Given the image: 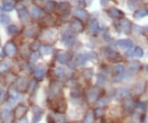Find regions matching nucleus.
I'll return each mask as SVG.
<instances>
[{"mask_svg":"<svg viewBox=\"0 0 148 123\" xmlns=\"http://www.w3.org/2000/svg\"><path fill=\"white\" fill-rule=\"evenodd\" d=\"M50 108L55 113H64L67 109V103L65 102L63 97H57L54 98H51Z\"/></svg>","mask_w":148,"mask_h":123,"instance_id":"1","label":"nucleus"},{"mask_svg":"<svg viewBox=\"0 0 148 123\" xmlns=\"http://www.w3.org/2000/svg\"><path fill=\"white\" fill-rule=\"evenodd\" d=\"M101 95V88L99 87H91L86 92V99L89 103H95Z\"/></svg>","mask_w":148,"mask_h":123,"instance_id":"2","label":"nucleus"},{"mask_svg":"<svg viewBox=\"0 0 148 123\" xmlns=\"http://www.w3.org/2000/svg\"><path fill=\"white\" fill-rule=\"evenodd\" d=\"M62 92V86L58 82H52L49 87V97L50 99L57 97Z\"/></svg>","mask_w":148,"mask_h":123,"instance_id":"3","label":"nucleus"},{"mask_svg":"<svg viewBox=\"0 0 148 123\" xmlns=\"http://www.w3.org/2000/svg\"><path fill=\"white\" fill-rule=\"evenodd\" d=\"M70 27L72 28V30L75 32H82L84 29L82 21L77 18L72 19V21H70Z\"/></svg>","mask_w":148,"mask_h":123,"instance_id":"4","label":"nucleus"},{"mask_svg":"<svg viewBox=\"0 0 148 123\" xmlns=\"http://www.w3.org/2000/svg\"><path fill=\"white\" fill-rule=\"evenodd\" d=\"M1 119L3 123H12V113L8 108H4L1 113Z\"/></svg>","mask_w":148,"mask_h":123,"instance_id":"5","label":"nucleus"},{"mask_svg":"<svg viewBox=\"0 0 148 123\" xmlns=\"http://www.w3.org/2000/svg\"><path fill=\"white\" fill-rule=\"evenodd\" d=\"M32 114H33L32 123H38L42 117L43 110L38 106H34L32 107Z\"/></svg>","mask_w":148,"mask_h":123,"instance_id":"6","label":"nucleus"},{"mask_svg":"<svg viewBox=\"0 0 148 123\" xmlns=\"http://www.w3.org/2000/svg\"><path fill=\"white\" fill-rule=\"evenodd\" d=\"M57 8L58 11V14L61 16H68L70 12V7L68 3H60L58 6Z\"/></svg>","mask_w":148,"mask_h":123,"instance_id":"7","label":"nucleus"},{"mask_svg":"<svg viewBox=\"0 0 148 123\" xmlns=\"http://www.w3.org/2000/svg\"><path fill=\"white\" fill-rule=\"evenodd\" d=\"M27 112V107L23 106V105H19L18 107H16L15 109V112H14V117L16 119L19 120L21 118L24 117L26 113Z\"/></svg>","mask_w":148,"mask_h":123,"instance_id":"8","label":"nucleus"},{"mask_svg":"<svg viewBox=\"0 0 148 123\" xmlns=\"http://www.w3.org/2000/svg\"><path fill=\"white\" fill-rule=\"evenodd\" d=\"M20 98V94L18 91H16V89H11L9 93V97H8V103L10 105L15 104Z\"/></svg>","mask_w":148,"mask_h":123,"instance_id":"9","label":"nucleus"},{"mask_svg":"<svg viewBox=\"0 0 148 123\" xmlns=\"http://www.w3.org/2000/svg\"><path fill=\"white\" fill-rule=\"evenodd\" d=\"M45 75V69L43 67L42 65L37 66L35 71H34V76L37 80H42Z\"/></svg>","mask_w":148,"mask_h":123,"instance_id":"10","label":"nucleus"},{"mask_svg":"<svg viewBox=\"0 0 148 123\" xmlns=\"http://www.w3.org/2000/svg\"><path fill=\"white\" fill-rule=\"evenodd\" d=\"M130 90L127 88H121L119 89H118L115 93V98L117 100H121L123 98L126 97L129 94Z\"/></svg>","mask_w":148,"mask_h":123,"instance_id":"11","label":"nucleus"},{"mask_svg":"<svg viewBox=\"0 0 148 123\" xmlns=\"http://www.w3.org/2000/svg\"><path fill=\"white\" fill-rule=\"evenodd\" d=\"M57 59L60 64H66L67 62H69L71 59V55L69 52H63V53H59L57 55Z\"/></svg>","mask_w":148,"mask_h":123,"instance_id":"12","label":"nucleus"},{"mask_svg":"<svg viewBox=\"0 0 148 123\" xmlns=\"http://www.w3.org/2000/svg\"><path fill=\"white\" fill-rule=\"evenodd\" d=\"M120 23H121V27L123 32L125 34H130L131 28H132V23L127 19H122Z\"/></svg>","mask_w":148,"mask_h":123,"instance_id":"13","label":"nucleus"},{"mask_svg":"<svg viewBox=\"0 0 148 123\" xmlns=\"http://www.w3.org/2000/svg\"><path fill=\"white\" fill-rule=\"evenodd\" d=\"M4 51L6 54L9 56H12L15 52H16V47L14 46V44L12 42H8L5 46V48H4Z\"/></svg>","mask_w":148,"mask_h":123,"instance_id":"14","label":"nucleus"},{"mask_svg":"<svg viewBox=\"0 0 148 123\" xmlns=\"http://www.w3.org/2000/svg\"><path fill=\"white\" fill-rule=\"evenodd\" d=\"M83 123H95V113L89 110L85 116Z\"/></svg>","mask_w":148,"mask_h":123,"instance_id":"15","label":"nucleus"},{"mask_svg":"<svg viewBox=\"0 0 148 123\" xmlns=\"http://www.w3.org/2000/svg\"><path fill=\"white\" fill-rule=\"evenodd\" d=\"M100 31V27L97 20H91L90 22V32L92 34H97Z\"/></svg>","mask_w":148,"mask_h":123,"instance_id":"16","label":"nucleus"},{"mask_svg":"<svg viewBox=\"0 0 148 123\" xmlns=\"http://www.w3.org/2000/svg\"><path fill=\"white\" fill-rule=\"evenodd\" d=\"M117 45L122 48H131L133 46V42L130 40H119L117 41Z\"/></svg>","mask_w":148,"mask_h":123,"instance_id":"17","label":"nucleus"},{"mask_svg":"<svg viewBox=\"0 0 148 123\" xmlns=\"http://www.w3.org/2000/svg\"><path fill=\"white\" fill-rule=\"evenodd\" d=\"M134 102L132 101L131 98H127V99H125V101H124V110H125V112H127V113H129L130 112H132V109H133V107H134Z\"/></svg>","mask_w":148,"mask_h":123,"instance_id":"18","label":"nucleus"},{"mask_svg":"<svg viewBox=\"0 0 148 123\" xmlns=\"http://www.w3.org/2000/svg\"><path fill=\"white\" fill-rule=\"evenodd\" d=\"M109 14L113 17H115V18H121L123 17V13L121 11L115 8H112L109 9Z\"/></svg>","mask_w":148,"mask_h":123,"instance_id":"19","label":"nucleus"},{"mask_svg":"<svg viewBox=\"0 0 148 123\" xmlns=\"http://www.w3.org/2000/svg\"><path fill=\"white\" fill-rule=\"evenodd\" d=\"M27 87V81L25 78H21V79H18V81H17V88H18V91H24Z\"/></svg>","mask_w":148,"mask_h":123,"instance_id":"20","label":"nucleus"},{"mask_svg":"<svg viewBox=\"0 0 148 123\" xmlns=\"http://www.w3.org/2000/svg\"><path fill=\"white\" fill-rule=\"evenodd\" d=\"M18 17L19 18L21 19V21H26L28 19L29 17V14L27 12V10L25 9V8H19V10H18Z\"/></svg>","mask_w":148,"mask_h":123,"instance_id":"21","label":"nucleus"},{"mask_svg":"<svg viewBox=\"0 0 148 123\" xmlns=\"http://www.w3.org/2000/svg\"><path fill=\"white\" fill-rule=\"evenodd\" d=\"M75 15L79 17L81 19H86L88 17V13L84 10V9H82V8H77L75 10Z\"/></svg>","mask_w":148,"mask_h":123,"instance_id":"22","label":"nucleus"},{"mask_svg":"<svg viewBox=\"0 0 148 123\" xmlns=\"http://www.w3.org/2000/svg\"><path fill=\"white\" fill-rule=\"evenodd\" d=\"M57 7V4L55 2L53 1H51V0H49V1H46L45 2V10L50 12H53L54 10V8Z\"/></svg>","mask_w":148,"mask_h":123,"instance_id":"23","label":"nucleus"},{"mask_svg":"<svg viewBox=\"0 0 148 123\" xmlns=\"http://www.w3.org/2000/svg\"><path fill=\"white\" fill-rule=\"evenodd\" d=\"M147 15L148 11L147 9H139V10L136 11V12L133 16L135 18H142V17H144Z\"/></svg>","mask_w":148,"mask_h":123,"instance_id":"24","label":"nucleus"},{"mask_svg":"<svg viewBox=\"0 0 148 123\" xmlns=\"http://www.w3.org/2000/svg\"><path fill=\"white\" fill-rule=\"evenodd\" d=\"M106 57L109 59H112V60H114V59H117L119 57V55L118 54V52H115V51H109L106 53Z\"/></svg>","mask_w":148,"mask_h":123,"instance_id":"25","label":"nucleus"},{"mask_svg":"<svg viewBox=\"0 0 148 123\" xmlns=\"http://www.w3.org/2000/svg\"><path fill=\"white\" fill-rule=\"evenodd\" d=\"M140 4V0H128L127 6L130 8H136Z\"/></svg>","mask_w":148,"mask_h":123,"instance_id":"26","label":"nucleus"},{"mask_svg":"<svg viewBox=\"0 0 148 123\" xmlns=\"http://www.w3.org/2000/svg\"><path fill=\"white\" fill-rule=\"evenodd\" d=\"M87 59H88V57H87L86 55H81L77 58V63L80 65H83L86 62Z\"/></svg>","mask_w":148,"mask_h":123,"instance_id":"27","label":"nucleus"},{"mask_svg":"<svg viewBox=\"0 0 148 123\" xmlns=\"http://www.w3.org/2000/svg\"><path fill=\"white\" fill-rule=\"evenodd\" d=\"M41 13H42V12L41 10L40 9V8H38L36 7H35V8H33L32 10V15L33 17H40L41 15Z\"/></svg>","mask_w":148,"mask_h":123,"instance_id":"28","label":"nucleus"},{"mask_svg":"<svg viewBox=\"0 0 148 123\" xmlns=\"http://www.w3.org/2000/svg\"><path fill=\"white\" fill-rule=\"evenodd\" d=\"M114 71L115 74L121 75L122 73H123V71H124V68L121 64H117L116 66H114Z\"/></svg>","mask_w":148,"mask_h":123,"instance_id":"29","label":"nucleus"},{"mask_svg":"<svg viewBox=\"0 0 148 123\" xmlns=\"http://www.w3.org/2000/svg\"><path fill=\"white\" fill-rule=\"evenodd\" d=\"M143 50L140 46H137L136 48H135V50H134V55L137 56V57H139V58H141V57H143Z\"/></svg>","mask_w":148,"mask_h":123,"instance_id":"30","label":"nucleus"},{"mask_svg":"<svg viewBox=\"0 0 148 123\" xmlns=\"http://www.w3.org/2000/svg\"><path fill=\"white\" fill-rule=\"evenodd\" d=\"M55 75H56V76L58 78L62 79V78H64V76H65V71L62 68H58L56 70V71H55Z\"/></svg>","mask_w":148,"mask_h":123,"instance_id":"31","label":"nucleus"},{"mask_svg":"<svg viewBox=\"0 0 148 123\" xmlns=\"http://www.w3.org/2000/svg\"><path fill=\"white\" fill-rule=\"evenodd\" d=\"M3 8H4L5 11L9 12V11H12L13 9V5H12V3L11 2L6 1V2H4V7H3Z\"/></svg>","mask_w":148,"mask_h":123,"instance_id":"32","label":"nucleus"},{"mask_svg":"<svg viewBox=\"0 0 148 123\" xmlns=\"http://www.w3.org/2000/svg\"><path fill=\"white\" fill-rule=\"evenodd\" d=\"M107 103H108V101H107V99H106V98H101V99H99V100L97 101V107H104V106L107 105Z\"/></svg>","mask_w":148,"mask_h":123,"instance_id":"33","label":"nucleus"},{"mask_svg":"<svg viewBox=\"0 0 148 123\" xmlns=\"http://www.w3.org/2000/svg\"><path fill=\"white\" fill-rule=\"evenodd\" d=\"M143 84H138V85L135 86V88H134V93H135L136 94H140V93H143Z\"/></svg>","mask_w":148,"mask_h":123,"instance_id":"34","label":"nucleus"},{"mask_svg":"<svg viewBox=\"0 0 148 123\" xmlns=\"http://www.w3.org/2000/svg\"><path fill=\"white\" fill-rule=\"evenodd\" d=\"M8 69H9V66L8 65V64H6V63H1L0 64V73L1 74L5 73L6 71H8Z\"/></svg>","mask_w":148,"mask_h":123,"instance_id":"35","label":"nucleus"},{"mask_svg":"<svg viewBox=\"0 0 148 123\" xmlns=\"http://www.w3.org/2000/svg\"><path fill=\"white\" fill-rule=\"evenodd\" d=\"M6 95H7V93H6L5 90L3 88L0 89V103H3L5 101Z\"/></svg>","mask_w":148,"mask_h":123,"instance_id":"36","label":"nucleus"},{"mask_svg":"<svg viewBox=\"0 0 148 123\" xmlns=\"http://www.w3.org/2000/svg\"><path fill=\"white\" fill-rule=\"evenodd\" d=\"M97 84H99V85H103V84H106V79H105V77L104 76H102V75H98L97 76Z\"/></svg>","mask_w":148,"mask_h":123,"instance_id":"37","label":"nucleus"},{"mask_svg":"<svg viewBox=\"0 0 148 123\" xmlns=\"http://www.w3.org/2000/svg\"><path fill=\"white\" fill-rule=\"evenodd\" d=\"M9 21H10V18L8 16H7V15H1L0 16V22L6 24V23L9 22Z\"/></svg>","mask_w":148,"mask_h":123,"instance_id":"38","label":"nucleus"},{"mask_svg":"<svg viewBox=\"0 0 148 123\" xmlns=\"http://www.w3.org/2000/svg\"><path fill=\"white\" fill-rule=\"evenodd\" d=\"M95 116H96L98 118L102 117V116L104 115V110H103L101 107H98V108L95 110Z\"/></svg>","mask_w":148,"mask_h":123,"instance_id":"39","label":"nucleus"},{"mask_svg":"<svg viewBox=\"0 0 148 123\" xmlns=\"http://www.w3.org/2000/svg\"><path fill=\"white\" fill-rule=\"evenodd\" d=\"M17 32V28H16V26H14V25H11L9 27H8V32L9 33V34H14V33H16Z\"/></svg>","mask_w":148,"mask_h":123,"instance_id":"40","label":"nucleus"},{"mask_svg":"<svg viewBox=\"0 0 148 123\" xmlns=\"http://www.w3.org/2000/svg\"><path fill=\"white\" fill-rule=\"evenodd\" d=\"M38 58H39V55H38V53H36V52L32 53V55H31V57H30V61H31V63H35L37 59H38Z\"/></svg>","mask_w":148,"mask_h":123,"instance_id":"41","label":"nucleus"},{"mask_svg":"<svg viewBox=\"0 0 148 123\" xmlns=\"http://www.w3.org/2000/svg\"><path fill=\"white\" fill-rule=\"evenodd\" d=\"M50 50H51V47L45 46V47H42V48H41V52H42V54L50 53Z\"/></svg>","mask_w":148,"mask_h":123,"instance_id":"42","label":"nucleus"},{"mask_svg":"<svg viewBox=\"0 0 148 123\" xmlns=\"http://www.w3.org/2000/svg\"><path fill=\"white\" fill-rule=\"evenodd\" d=\"M16 123H28V120H27V117H22L19 120H17V122Z\"/></svg>","mask_w":148,"mask_h":123,"instance_id":"43","label":"nucleus"},{"mask_svg":"<svg viewBox=\"0 0 148 123\" xmlns=\"http://www.w3.org/2000/svg\"><path fill=\"white\" fill-rule=\"evenodd\" d=\"M125 55H127L128 58H130V57H132V56H133V55H134V54H133V52H132V50H128L126 51Z\"/></svg>","mask_w":148,"mask_h":123,"instance_id":"44","label":"nucleus"},{"mask_svg":"<svg viewBox=\"0 0 148 123\" xmlns=\"http://www.w3.org/2000/svg\"><path fill=\"white\" fill-rule=\"evenodd\" d=\"M47 123H55L54 122V121H53V119L50 116H48L47 117Z\"/></svg>","mask_w":148,"mask_h":123,"instance_id":"45","label":"nucleus"},{"mask_svg":"<svg viewBox=\"0 0 148 123\" xmlns=\"http://www.w3.org/2000/svg\"><path fill=\"white\" fill-rule=\"evenodd\" d=\"M147 10L148 11V3H147Z\"/></svg>","mask_w":148,"mask_h":123,"instance_id":"46","label":"nucleus"}]
</instances>
